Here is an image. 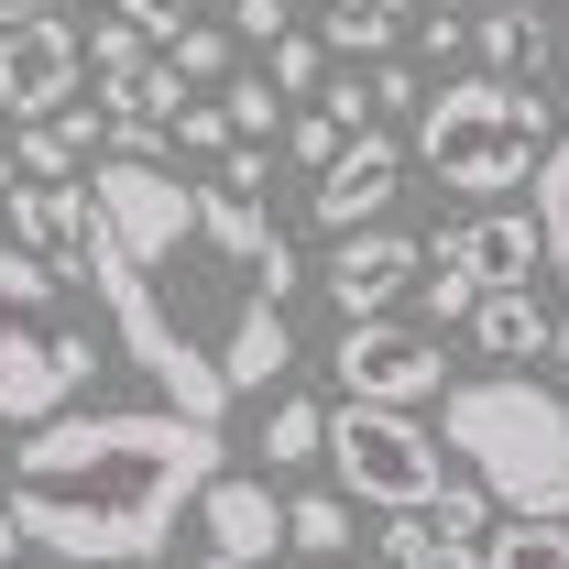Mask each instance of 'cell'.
I'll list each match as a JSON object with an SVG mask.
<instances>
[{
    "label": "cell",
    "mask_w": 569,
    "mask_h": 569,
    "mask_svg": "<svg viewBox=\"0 0 569 569\" xmlns=\"http://www.w3.org/2000/svg\"><path fill=\"white\" fill-rule=\"evenodd\" d=\"M88 284L110 307L121 361H142L153 395L187 417H230L241 395H274L296 361L284 296L307 274L274 209L230 187H187L153 153H110L88 176Z\"/></svg>",
    "instance_id": "cell-1"
},
{
    "label": "cell",
    "mask_w": 569,
    "mask_h": 569,
    "mask_svg": "<svg viewBox=\"0 0 569 569\" xmlns=\"http://www.w3.org/2000/svg\"><path fill=\"white\" fill-rule=\"evenodd\" d=\"M219 471V417L187 406H56L22 427L0 515L22 548H56L77 569H142L176 548L198 482Z\"/></svg>",
    "instance_id": "cell-2"
},
{
    "label": "cell",
    "mask_w": 569,
    "mask_h": 569,
    "mask_svg": "<svg viewBox=\"0 0 569 569\" xmlns=\"http://www.w3.org/2000/svg\"><path fill=\"white\" fill-rule=\"evenodd\" d=\"M438 449L493 493V515H569V406L537 372L438 383Z\"/></svg>",
    "instance_id": "cell-3"
},
{
    "label": "cell",
    "mask_w": 569,
    "mask_h": 569,
    "mask_svg": "<svg viewBox=\"0 0 569 569\" xmlns=\"http://www.w3.org/2000/svg\"><path fill=\"white\" fill-rule=\"evenodd\" d=\"M417 164L460 198H503L537 176V153L559 142V110L526 88V77H449V88H417Z\"/></svg>",
    "instance_id": "cell-4"
},
{
    "label": "cell",
    "mask_w": 569,
    "mask_h": 569,
    "mask_svg": "<svg viewBox=\"0 0 569 569\" xmlns=\"http://www.w3.org/2000/svg\"><path fill=\"white\" fill-rule=\"evenodd\" d=\"M56 284H67L56 263L0 241V427H33L99 383V340L56 318Z\"/></svg>",
    "instance_id": "cell-5"
},
{
    "label": "cell",
    "mask_w": 569,
    "mask_h": 569,
    "mask_svg": "<svg viewBox=\"0 0 569 569\" xmlns=\"http://www.w3.org/2000/svg\"><path fill=\"white\" fill-rule=\"evenodd\" d=\"M318 449L340 460V493L383 515H427V493L449 482V449L417 427V406H340L318 427Z\"/></svg>",
    "instance_id": "cell-6"
},
{
    "label": "cell",
    "mask_w": 569,
    "mask_h": 569,
    "mask_svg": "<svg viewBox=\"0 0 569 569\" xmlns=\"http://www.w3.org/2000/svg\"><path fill=\"white\" fill-rule=\"evenodd\" d=\"M88 77V44H77L67 0H0V110L11 121H56Z\"/></svg>",
    "instance_id": "cell-7"
},
{
    "label": "cell",
    "mask_w": 569,
    "mask_h": 569,
    "mask_svg": "<svg viewBox=\"0 0 569 569\" xmlns=\"http://www.w3.org/2000/svg\"><path fill=\"white\" fill-rule=\"evenodd\" d=\"M329 372H340V395H351V406H438L449 351L427 340L417 318H340Z\"/></svg>",
    "instance_id": "cell-8"
},
{
    "label": "cell",
    "mask_w": 569,
    "mask_h": 569,
    "mask_svg": "<svg viewBox=\"0 0 569 569\" xmlns=\"http://www.w3.org/2000/svg\"><path fill=\"white\" fill-rule=\"evenodd\" d=\"M417 263H427V241L383 230V219H361V230H329L318 284H329V307H340V318H395V296L417 284Z\"/></svg>",
    "instance_id": "cell-9"
},
{
    "label": "cell",
    "mask_w": 569,
    "mask_h": 569,
    "mask_svg": "<svg viewBox=\"0 0 569 569\" xmlns=\"http://www.w3.org/2000/svg\"><path fill=\"white\" fill-rule=\"evenodd\" d=\"M395 187H406V142H395V121H361L329 164H318V187H307V219L318 230H361V219L395 209Z\"/></svg>",
    "instance_id": "cell-10"
},
{
    "label": "cell",
    "mask_w": 569,
    "mask_h": 569,
    "mask_svg": "<svg viewBox=\"0 0 569 569\" xmlns=\"http://www.w3.org/2000/svg\"><path fill=\"white\" fill-rule=\"evenodd\" d=\"M198 526H209V548H230V559H252V569H274V548H284V493L219 460L209 482H198Z\"/></svg>",
    "instance_id": "cell-11"
},
{
    "label": "cell",
    "mask_w": 569,
    "mask_h": 569,
    "mask_svg": "<svg viewBox=\"0 0 569 569\" xmlns=\"http://www.w3.org/2000/svg\"><path fill=\"white\" fill-rule=\"evenodd\" d=\"M427 263H449V274H471V284H537V219H515V209L449 219L427 241Z\"/></svg>",
    "instance_id": "cell-12"
},
{
    "label": "cell",
    "mask_w": 569,
    "mask_h": 569,
    "mask_svg": "<svg viewBox=\"0 0 569 569\" xmlns=\"http://www.w3.org/2000/svg\"><path fill=\"white\" fill-rule=\"evenodd\" d=\"M11 252H33V263H56V274H88V187H22V209H11Z\"/></svg>",
    "instance_id": "cell-13"
},
{
    "label": "cell",
    "mask_w": 569,
    "mask_h": 569,
    "mask_svg": "<svg viewBox=\"0 0 569 569\" xmlns=\"http://www.w3.org/2000/svg\"><path fill=\"white\" fill-rule=\"evenodd\" d=\"M548 318H559V307H537V284H482V296H471V340L493 361H537L548 351Z\"/></svg>",
    "instance_id": "cell-14"
},
{
    "label": "cell",
    "mask_w": 569,
    "mask_h": 569,
    "mask_svg": "<svg viewBox=\"0 0 569 569\" xmlns=\"http://www.w3.org/2000/svg\"><path fill=\"white\" fill-rule=\"evenodd\" d=\"M395 33H406V0H318V44L329 56H395Z\"/></svg>",
    "instance_id": "cell-15"
},
{
    "label": "cell",
    "mask_w": 569,
    "mask_h": 569,
    "mask_svg": "<svg viewBox=\"0 0 569 569\" xmlns=\"http://www.w3.org/2000/svg\"><path fill=\"white\" fill-rule=\"evenodd\" d=\"M460 44H482V67H493V77H526V67H548V33H537V11H515V0H482Z\"/></svg>",
    "instance_id": "cell-16"
},
{
    "label": "cell",
    "mask_w": 569,
    "mask_h": 569,
    "mask_svg": "<svg viewBox=\"0 0 569 569\" xmlns=\"http://www.w3.org/2000/svg\"><path fill=\"white\" fill-rule=\"evenodd\" d=\"M482 569H569V515H493Z\"/></svg>",
    "instance_id": "cell-17"
},
{
    "label": "cell",
    "mask_w": 569,
    "mask_h": 569,
    "mask_svg": "<svg viewBox=\"0 0 569 569\" xmlns=\"http://www.w3.org/2000/svg\"><path fill=\"white\" fill-rule=\"evenodd\" d=\"M537 274L569 284V132L537 153Z\"/></svg>",
    "instance_id": "cell-18"
},
{
    "label": "cell",
    "mask_w": 569,
    "mask_h": 569,
    "mask_svg": "<svg viewBox=\"0 0 569 569\" xmlns=\"http://www.w3.org/2000/svg\"><path fill=\"white\" fill-rule=\"evenodd\" d=\"M284 548H307V559H351V493H296V503H284Z\"/></svg>",
    "instance_id": "cell-19"
},
{
    "label": "cell",
    "mask_w": 569,
    "mask_h": 569,
    "mask_svg": "<svg viewBox=\"0 0 569 569\" xmlns=\"http://www.w3.org/2000/svg\"><path fill=\"white\" fill-rule=\"evenodd\" d=\"M318 427H329V406H307V395H274V417H263V438H252V449H263L274 471H307V460H318Z\"/></svg>",
    "instance_id": "cell-20"
},
{
    "label": "cell",
    "mask_w": 569,
    "mask_h": 569,
    "mask_svg": "<svg viewBox=\"0 0 569 569\" xmlns=\"http://www.w3.org/2000/svg\"><path fill=\"white\" fill-rule=\"evenodd\" d=\"M383 569H482V548L438 537L427 515H395V526H383Z\"/></svg>",
    "instance_id": "cell-21"
},
{
    "label": "cell",
    "mask_w": 569,
    "mask_h": 569,
    "mask_svg": "<svg viewBox=\"0 0 569 569\" xmlns=\"http://www.w3.org/2000/svg\"><path fill=\"white\" fill-rule=\"evenodd\" d=\"M318 77H329V44L284 22L274 44H263V88H274V99H318Z\"/></svg>",
    "instance_id": "cell-22"
},
{
    "label": "cell",
    "mask_w": 569,
    "mask_h": 569,
    "mask_svg": "<svg viewBox=\"0 0 569 569\" xmlns=\"http://www.w3.org/2000/svg\"><path fill=\"white\" fill-rule=\"evenodd\" d=\"M427 526H438V537H460V548H482V537H493V493H482L471 471H449V482L427 493Z\"/></svg>",
    "instance_id": "cell-23"
},
{
    "label": "cell",
    "mask_w": 569,
    "mask_h": 569,
    "mask_svg": "<svg viewBox=\"0 0 569 569\" xmlns=\"http://www.w3.org/2000/svg\"><path fill=\"white\" fill-rule=\"evenodd\" d=\"M219 121H230V142H274L284 132V99L263 88V77H219Z\"/></svg>",
    "instance_id": "cell-24"
},
{
    "label": "cell",
    "mask_w": 569,
    "mask_h": 569,
    "mask_svg": "<svg viewBox=\"0 0 569 569\" xmlns=\"http://www.w3.org/2000/svg\"><path fill=\"white\" fill-rule=\"evenodd\" d=\"M164 67L187 77V88H219V77H230V33H219V22H187V33L164 44Z\"/></svg>",
    "instance_id": "cell-25"
},
{
    "label": "cell",
    "mask_w": 569,
    "mask_h": 569,
    "mask_svg": "<svg viewBox=\"0 0 569 569\" xmlns=\"http://www.w3.org/2000/svg\"><path fill=\"white\" fill-rule=\"evenodd\" d=\"M340 142H351V121H340V110H296V121H284V153H296L307 176H318V164H329Z\"/></svg>",
    "instance_id": "cell-26"
},
{
    "label": "cell",
    "mask_w": 569,
    "mask_h": 569,
    "mask_svg": "<svg viewBox=\"0 0 569 569\" xmlns=\"http://www.w3.org/2000/svg\"><path fill=\"white\" fill-rule=\"evenodd\" d=\"M471 296H482L471 274H449V263H417V307H427V329H449V318H471Z\"/></svg>",
    "instance_id": "cell-27"
},
{
    "label": "cell",
    "mask_w": 569,
    "mask_h": 569,
    "mask_svg": "<svg viewBox=\"0 0 569 569\" xmlns=\"http://www.w3.org/2000/svg\"><path fill=\"white\" fill-rule=\"evenodd\" d=\"M361 110H372V121H406V110H417V67L372 56V77H361Z\"/></svg>",
    "instance_id": "cell-28"
},
{
    "label": "cell",
    "mask_w": 569,
    "mask_h": 569,
    "mask_svg": "<svg viewBox=\"0 0 569 569\" xmlns=\"http://www.w3.org/2000/svg\"><path fill=\"white\" fill-rule=\"evenodd\" d=\"M219 187H230V198H263V187H274V153H263V142H219Z\"/></svg>",
    "instance_id": "cell-29"
},
{
    "label": "cell",
    "mask_w": 569,
    "mask_h": 569,
    "mask_svg": "<svg viewBox=\"0 0 569 569\" xmlns=\"http://www.w3.org/2000/svg\"><path fill=\"white\" fill-rule=\"evenodd\" d=\"M121 22H132L142 44H176V33L198 22V0H121Z\"/></svg>",
    "instance_id": "cell-30"
},
{
    "label": "cell",
    "mask_w": 569,
    "mask_h": 569,
    "mask_svg": "<svg viewBox=\"0 0 569 569\" xmlns=\"http://www.w3.org/2000/svg\"><path fill=\"white\" fill-rule=\"evenodd\" d=\"M284 22H296L284 0H230V44H274Z\"/></svg>",
    "instance_id": "cell-31"
},
{
    "label": "cell",
    "mask_w": 569,
    "mask_h": 569,
    "mask_svg": "<svg viewBox=\"0 0 569 569\" xmlns=\"http://www.w3.org/2000/svg\"><path fill=\"white\" fill-rule=\"evenodd\" d=\"M11 209H22V176H11V153H0V241H11Z\"/></svg>",
    "instance_id": "cell-32"
},
{
    "label": "cell",
    "mask_w": 569,
    "mask_h": 569,
    "mask_svg": "<svg viewBox=\"0 0 569 569\" xmlns=\"http://www.w3.org/2000/svg\"><path fill=\"white\" fill-rule=\"evenodd\" d=\"M0 569H22V526L11 515H0Z\"/></svg>",
    "instance_id": "cell-33"
},
{
    "label": "cell",
    "mask_w": 569,
    "mask_h": 569,
    "mask_svg": "<svg viewBox=\"0 0 569 569\" xmlns=\"http://www.w3.org/2000/svg\"><path fill=\"white\" fill-rule=\"evenodd\" d=\"M548 361H569V318H548Z\"/></svg>",
    "instance_id": "cell-34"
},
{
    "label": "cell",
    "mask_w": 569,
    "mask_h": 569,
    "mask_svg": "<svg viewBox=\"0 0 569 569\" xmlns=\"http://www.w3.org/2000/svg\"><path fill=\"white\" fill-rule=\"evenodd\" d=\"M198 569H252V559H230V548H209V559H198Z\"/></svg>",
    "instance_id": "cell-35"
},
{
    "label": "cell",
    "mask_w": 569,
    "mask_h": 569,
    "mask_svg": "<svg viewBox=\"0 0 569 569\" xmlns=\"http://www.w3.org/2000/svg\"><path fill=\"white\" fill-rule=\"evenodd\" d=\"M427 11H460V22H471V11H482V0H427Z\"/></svg>",
    "instance_id": "cell-36"
},
{
    "label": "cell",
    "mask_w": 569,
    "mask_h": 569,
    "mask_svg": "<svg viewBox=\"0 0 569 569\" xmlns=\"http://www.w3.org/2000/svg\"><path fill=\"white\" fill-rule=\"evenodd\" d=\"M88 11H121V0H88Z\"/></svg>",
    "instance_id": "cell-37"
},
{
    "label": "cell",
    "mask_w": 569,
    "mask_h": 569,
    "mask_svg": "<svg viewBox=\"0 0 569 569\" xmlns=\"http://www.w3.org/2000/svg\"><path fill=\"white\" fill-rule=\"evenodd\" d=\"M329 569H351V559H329Z\"/></svg>",
    "instance_id": "cell-38"
}]
</instances>
